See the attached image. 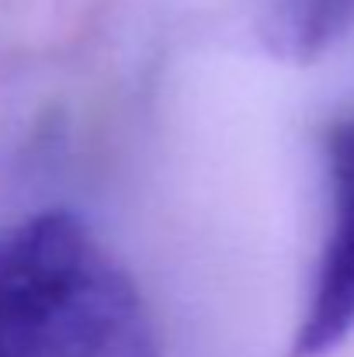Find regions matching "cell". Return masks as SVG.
Wrapping results in <instances>:
<instances>
[{
	"label": "cell",
	"mask_w": 354,
	"mask_h": 357,
	"mask_svg": "<svg viewBox=\"0 0 354 357\" xmlns=\"http://www.w3.org/2000/svg\"><path fill=\"white\" fill-rule=\"evenodd\" d=\"M0 357H160L142 291L80 215L45 208L0 236Z\"/></svg>",
	"instance_id": "6da1fadb"
},
{
	"label": "cell",
	"mask_w": 354,
	"mask_h": 357,
	"mask_svg": "<svg viewBox=\"0 0 354 357\" xmlns=\"http://www.w3.org/2000/svg\"><path fill=\"white\" fill-rule=\"evenodd\" d=\"M330 219L320 246L309 298L292 333V357H327L354 333V119L327 128Z\"/></svg>",
	"instance_id": "7a4b0ae2"
},
{
	"label": "cell",
	"mask_w": 354,
	"mask_h": 357,
	"mask_svg": "<svg viewBox=\"0 0 354 357\" xmlns=\"http://www.w3.org/2000/svg\"><path fill=\"white\" fill-rule=\"evenodd\" d=\"M267 45L281 59L313 63L354 31V0H271Z\"/></svg>",
	"instance_id": "3957f363"
}]
</instances>
